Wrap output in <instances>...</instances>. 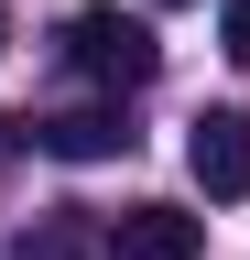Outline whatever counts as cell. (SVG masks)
<instances>
[{"mask_svg": "<svg viewBox=\"0 0 250 260\" xmlns=\"http://www.w3.org/2000/svg\"><path fill=\"white\" fill-rule=\"evenodd\" d=\"M185 174L207 195H250V109H207L185 130Z\"/></svg>", "mask_w": 250, "mask_h": 260, "instance_id": "3", "label": "cell"}, {"mask_svg": "<svg viewBox=\"0 0 250 260\" xmlns=\"http://www.w3.org/2000/svg\"><path fill=\"white\" fill-rule=\"evenodd\" d=\"M0 44H11V11H0Z\"/></svg>", "mask_w": 250, "mask_h": 260, "instance_id": "7", "label": "cell"}, {"mask_svg": "<svg viewBox=\"0 0 250 260\" xmlns=\"http://www.w3.org/2000/svg\"><path fill=\"white\" fill-rule=\"evenodd\" d=\"M98 249V228H76V217H54V228H22L11 239V260H87Z\"/></svg>", "mask_w": 250, "mask_h": 260, "instance_id": "5", "label": "cell"}, {"mask_svg": "<svg viewBox=\"0 0 250 260\" xmlns=\"http://www.w3.org/2000/svg\"><path fill=\"white\" fill-rule=\"evenodd\" d=\"M217 32H229V54L250 65V0H229V22H217Z\"/></svg>", "mask_w": 250, "mask_h": 260, "instance_id": "6", "label": "cell"}, {"mask_svg": "<svg viewBox=\"0 0 250 260\" xmlns=\"http://www.w3.org/2000/svg\"><path fill=\"white\" fill-rule=\"evenodd\" d=\"M98 249L109 260H196L207 249V217H185V206H120L98 228Z\"/></svg>", "mask_w": 250, "mask_h": 260, "instance_id": "2", "label": "cell"}, {"mask_svg": "<svg viewBox=\"0 0 250 260\" xmlns=\"http://www.w3.org/2000/svg\"><path fill=\"white\" fill-rule=\"evenodd\" d=\"M66 65L98 76V87H152L163 44H152V22H131V11H76L66 22Z\"/></svg>", "mask_w": 250, "mask_h": 260, "instance_id": "1", "label": "cell"}, {"mask_svg": "<svg viewBox=\"0 0 250 260\" xmlns=\"http://www.w3.org/2000/svg\"><path fill=\"white\" fill-rule=\"evenodd\" d=\"M11 141H33L54 162H109L131 152V130H120V109H54V119H11Z\"/></svg>", "mask_w": 250, "mask_h": 260, "instance_id": "4", "label": "cell"}]
</instances>
